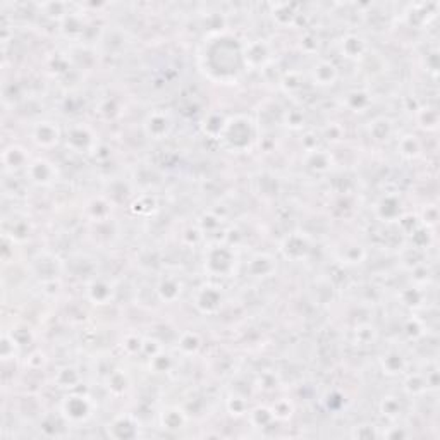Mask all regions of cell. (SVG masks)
I'll list each match as a JSON object with an SVG mask.
<instances>
[{
	"label": "cell",
	"mask_w": 440,
	"mask_h": 440,
	"mask_svg": "<svg viewBox=\"0 0 440 440\" xmlns=\"http://www.w3.org/2000/svg\"><path fill=\"white\" fill-rule=\"evenodd\" d=\"M294 4H275L272 6V18L274 22L280 28H287V26H294L298 21L299 14L296 13Z\"/></svg>",
	"instance_id": "e575fe53"
},
{
	"label": "cell",
	"mask_w": 440,
	"mask_h": 440,
	"mask_svg": "<svg viewBox=\"0 0 440 440\" xmlns=\"http://www.w3.org/2000/svg\"><path fill=\"white\" fill-rule=\"evenodd\" d=\"M315 241L305 231H293L286 234L279 242V253L284 260L293 261V263H301L306 261L313 253Z\"/></svg>",
	"instance_id": "ba28073f"
},
{
	"label": "cell",
	"mask_w": 440,
	"mask_h": 440,
	"mask_svg": "<svg viewBox=\"0 0 440 440\" xmlns=\"http://www.w3.org/2000/svg\"><path fill=\"white\" fill-rule=\"evenodd\" d=\"M143 344H145V337L138 332H128L126 336L123 337V343H121V348L126 352L128 356H136V355H143Z\"/></svg>",
	"instance_id": "f6af8a7d"
},
{
	"label": "cell",
	"mask_w": 440,
	"mask_h": 440,
	"mask_svg": "<svg viewBox=\"0 0 440 440\" xmlns=\"http://www.w3.org/2000/svg\"><path fill=\"white\" fill-rule=\"evenodd\" d=\"M351 334H352L351 343L358 348L370 346V344L377 343V339H378V330L375 325H371V324L355 325V329L351 330Z\"/></svg>",
	"instance_id": "d590c367"
},
{
	"label": "cell",
	"mask_w": 440,
	"mask_h": 440,
	"mask_svg": "<svg viewBox=\"0 0 440 440\" xmlns=\"http://www.w3.org/2000/svg\"><path fill=\"white\" fill-rule=\"evenodd\" d=\"M32 162V157L26 151V148L19 146V145H9L4 148L2 153V164H4V172L6 174H18V172H25L26 167Z\"/></svg>",
	"instance_id": "cb8c5ba5"
},
{
	"label": "cell",
	"mask_w": 440,
	"mask_h": 440,
	"mask_svg": "<svg viewBox=\"0 0 440 440\" xmlns=\"http://www.w3.org/2000/svg\"><path fill=\"white\" fill-rule=\"evenodd\" d=\"M226 409L229 411V415L236 416V418H239V416H245L248 415V401H246V397L242 396H238V394H234V396H229L226 401Z\"/></svg>",
	"instance_id": "c3c4849f"
},
{
	"label": "cell",
	"mask_w": 440,
	"mask_h": 440,
	"mask_svg": "<svg viewBox=\"0 0 440 440\" xmlns=\"http://www.w3.org/2000/svg\"><path fill=\"white\" fill-rule=\"evenodd\" d=\"M396 150L397 155L404 160H416L418 157H422L423 153V146L422 142L416 135L413 132H404V135L397 136V142H396Z\"/></svg>",
	"instance_id": "4dcf8cb0"
},
{
	"label": "cell",
	"mask_w": 440,
	"mask_h": 440,
	"mask_svg": "<svg viewBox=\"0 0 440 440\" xmlns=\"http://www.w3.org/2000/svg\"><path fill=\"white\" fill-rule=\"evenodd\" d=\"M189 416L181 406L169 404L158 413V427L165 432H181L188 427Z\"/></svg>",
	"instance_id": "44dd1931"
},
{
	"label": "cell",
	"mask_w": 440,
	"mask_h": 440,
	"mask_svg": "<svg viewBox=\"0 0 440 440\" xmlns=\"http://www.w3.org/2000/svg\"><path fill=\"white\" fill-rule=\"evenodd\" d=\"M200 71L219 85H234L245 71L242 41L227 32L207 35L198 52Z\"/></svg>",
	"instance_id": "6da1fadb"
},
{
	"label": "cell",
	"mask_w": 440,
	"mask_h": 440,
	"mask_svg": "<svg viewBox=\"0 0 440 440\" xmlns=\"http://www.w3.org/2000/svg\"><path fill=\"white\" fill-rule=\"evenodd\" d=\"M227 301L226 289L219 280L208 279L198 284L191 294V305L203 317H215L224 310Z\"/></svg>",
	"instance_id": "8992f818"
},
{
	"label": "cell",
	"mask_w": 440,
	"mask_h": 440,
	"mask_svg": "<svg viewBox=\"0 0 440 440\" xmlns=\"http://www.w3.org/2000/svg\"><path fill=\"white\" fill-rule=\"evenodd\" d=\"M60 26V33H62L64 36L67 38V40L71 41H78L79 38H83V35H85L86 32V21L85 18H83V14L79 13H69L66 18L62 19V21L59 22Z\"/></svg>",
	"instance_id": "1f68e13d"
},
{
	"label": "cell",
	"mask_w": 440,
	"mask_h": 440,
	"mask_svg": "<svg viewBox=\"0 0 440 440\" xmlns=\"http://www.w3.org/2000/svg\"><path fill=\"white\" fill-rule=\"evenodd\" d=\"M85 296L90 303L95 306H107L114 303L117 296L116 284L112 280L105 279L102 275H95L86 280Z\"/></svg>",
	"instance_id": "4fadbf2b"
},
{
	"label": "cell",
	"mask_w": 440,
	"mask_h": 440,
	"mask_svg": "<svg viewBox=\"0 0 440 440\" xmlns=\"http://www.w3.org/2000/svg\"><path fill=\"white\" fill-rule=\"evenodd\" d=\"M241 268V256L238 248L226 241H215L205 246L203 270L208 279L226 280L234 277Z\"/></svg>",
	"instance_id": "3957f363"
},
{
	"label": "cell",
	"mask_w": 440,
	"mask_h": 440,
	"mask_svg": "<svg viewBox=\"0 0 440 440\" xmlns=\"http://www.w3.org/2000/svg\"><path fill=\"white\" fill-rule=\"evenodd\" d=\"M303 165L312 174H329L334 169V157L325 148H315V150L305 151Z\"/></svg>",
	"instance_id": "d4e9b609"
},
{
	"label": "cell",
	"mask_w": 440,
	"mask_h": 440,
	"mask_svg": "<svg viewBox=\"0 0 440 440\" xmlns=\"http://www.w3.org/2000/svg\"><path fill=\"white\" fill-rule=\"evenodd\" d=\"M114 214V205L107 196H93L92 200H88V203L85 205V217L88 222H92L93 226H100V224H107L112 220Z\"/></svg>",
	"instance_id": "ffe728a7"
},
{
	"label": "cell",
	"mask_w": 440,
	"mask_h": 440,
	"mask_svg": "<svg viewBox=\"0 0 440 440\" xmlns=\"http://www.w3.org/2000/svg\"><path fill=\"white\" fill-rule=\"evenodd\" d=\"M32 272L41 282L59 280L64 272V263L50 252H38L32 258Z\"/></svg>",
	"instance_id": "5bb4252c"
},
{
	"label": "cell",
	"mask_w": 440,
	"mask_h": 440,
	"mask_svg": "<svg viewBox=\"0 0 440 440\" xmlns=\"http://www.w3.org/2000/svg\"><path fill=\"white\" fill-rule=\"evenodd\" d=\"M196 226H198V229L202 231L203 236H205V234H207V233H214V231L222 229V227H224V219L220 217V215L214 214V212H205L202 217L198 219Z\"/></svg>",
	"instance_id": "7dc6e473"
},
{
	"label": "cell",
	"mask_w": 440,
	"mask_h": 440,
	"mask_svg": "<svg viewBox=\"0 0 440 440\" xmlns=\"http://www.w3.org/2000/svg\"><path fill=\"white\" fill-rule=\"evenodd\" d=\"M373 215L375 219L384 224L403 222L406 207L401 193L387 191L382 196H378L377 202L373 203Z\"/></svg>",
	"instance_id": "8fae6325"
},
{
	"label": "cell",
	"mask_w": 440,
	"mask_h": 440,
	"mask_svg": "<svg viewBox=\"0 0 440 440\" xmlns=\"http://www.w3.org/2000/svg\"><path fill=\"white\" fill-rule=\"evenodd\" d=\"M22 346L18 343L16 337L9 332V330H4L2 334V344H0V355H2L4 362H14L21 355Z\"/></svg>",
	"instance_id": "ab89813d"
},
{
	"label": "cell",
	"mask_w": 440,
	"mask_h": 440,
	"mask_svg": "<svg viewBox=\"0 0 440 440\" xmlns=\"http://www.w3.org/2000/svg\"><path fill=\"white\" fill-rule=\"evenodd\" d=\"M378 427L373 425H362V427H356V432H352V437L358 439H371V437H380V432L377 430Z\"/></svg>",
	"instance_id": "11a10c76"
},
{
	"label": "cell",
	"mask_w": 440,
	"mask_h": 440,
	"mask_svg": "<svg viewBox=\"0 0 440 440\" xmlns=\"http://www.w3.org/2000/svg\"><path fill=\"white\" fill-rule=\"evenodd\" d=\"M132 380L129 373L123 368H114L112 371L105 377V389L112 397H124L131 392Z\"/></svg>",
	"instance_id": "484cf974"
},
{
	"label": "cell",
	"mask_w": 440,
	"mask_h": 440,
	"mask_svg": "<svg viewBox=\"0 0 440 440\" xmlns=\"http://www.w3.org/2000/svg\"><path fill=\"white\" fill-rule=\"evenodd\" d=\"M64 146L79 157H93L100 150V138L90 124L74 121L64 128Z\"/></svg>",
	"instance_id": "5b68a950"
},
{
	"label": "cell",
	"mask_w": 440,
	"mask_h": 440,
	"mask_svg": "<svg viewBox=\"0 0 440 440\" xmlns=\"http://www.w3.org/2000/svg\"><path fill=\"white\" fill-rule=\"evenodd\" d=\"M29 139L38 148L52 150L64 142V128L54 119L33 121L29 126Z\"/></svg>",
	"instance_id": "9c48e42d"
},
{
	"label": "cell",
	"mask_w": 440,
	"mask_h": 440,
	"mask_svg": "<svg viewBox=\"0 0 440 440\" xmlns=\"http://www.w3.org/2000/svg\"><path fill=\"white\" fill-rule=\"evenodd\" d=\"M142 129L145 138L153 143H162L170 138L176 129V116L169 107H155L148 110L142 121Z\"/></svg>",
	"instance_id": "52a82bcc"
},
{
	"label": "cell",
	"mask_w": 440,
	"mask_h": 440,
	"mask_svg": "<svg viewBox=\"0 0 440 440\" xmlns=\"http://www.w3.org/2000/svg\"><path fill=\"white\" fill-rule=\"evenodd\" d=\"M401 299H403V305L408 306L411 310H418L423 306L425 296L420 287H408L401 293Z\"/></svg>",
	"instance_id": "681fc988"
},
{
	"label": "cell",
	"mask_w": 440,
	"mask_h": 440,
	"mask_svg": "<svg viewBox=\"0 0 440 440\" xmlns=\"http://www.w3.org/2000/svg\"><path fill=\"white\" fill-rule=\"evenodd\" d=\"M339 67L332 60L325 59V57H318L313 62L312 69H310V81L317 88H330V86H334L339 81Z\"/></svg>",
	"instance_id": "d6986e66"
},
{
	"label": "cell",
	"mask_w": 440,
	"mask_h": 440,
	"mask_svg": "<svg viewBox=\"0 0 440 440\" xmlns=\"http://www.w3.org/2000/svg\"><path fill=\"white\" fill-rule=\"evenodd\" d=\"M344 135H346V131L339 123H330L322 132V139H327L330 143H339L344 138Z\"/></svg>",
	"instance_id": "db71d44e"
},
{
	"label": "cell",
	"mask_w": 440,
	"mask_h": 440,
	"mask_svg": "<svg viewBox=\"0 0 440 440\" xmlns=\"http://www.w3.org/2000/svg\"><path fill=\"white\" fill-rule=\"evenodd\" d=\"M282 124L293 131H301L306 124V114L301 107H291L282 110Z\"/></svg>",
	"instance_id": "ee69618b"
},
{
	"label": "cell",
	"mask_w": 440,
	"mask_h": 440,
	"mask_svg": "<svg viewBox=\"0 0 440 440\" xmlns=\"http://www.w3.org/2000/svg\"><path fill=\"white\" fill-rule=\"evenodd\" d=\"M368 135H370V138L375 143H387L396 135V124H394L390 117L378 116L371 119L370 124H368Z\"/></svg>",
	"instance_id": "f546056e"
},
{
	"label": "cell",
	"mask_w": 440,
	"mask_h": 440,
	"mask_svg": "<svg viewBox=\"0 0 440 440\" xmlns=\"http://www.w3.org/2000/svg\"><path fill=\"white\" fill-rule=\"evenodd\" d=\"M107 435L117 440L138 439L142 435V425L139 420L131 413H121L110 420L107 427Z\"/></svg>",
	"instance_id": "2e32d148"
},
{
	"label": "cell",
	"mask_w": 440,
	"mask_h": 440,
	"mask_svg": "<svg viewBox=\"0 0 440 440\" xmlns=\"http://www.w3.org/2000/svg\"><path fill=\"white\" fill-rule=\"evenodd\" d=\"M184 293V280L177 274H164L155 284V294L164 305H174Z\"/></svg>",
	"instance_id": "ac0fdd59"
},
{
	"label": "cell",
	"mask_w": 440,
	"mask_h": 440,
	"mask_svg": "<svg viewBox=\"0 0 440 440\" xmlns=\"http://www.w3.org/2000/svg\"><path fill=\"white\" fill-rule=\"evenodd\" d=\"M203 348V339L195 330H184L177 339V351L183 356H196Z\"/></svg>",
	"instance_id": "836d02e7"
},
{
	"label": "cell",
	"mask_w": 440,
	"mask_h": 440,
	"mask_svg": "<svg viewBox=\"0 0 440 440\" xmlns=\"http://www.w3.org/2000/svg\"><path fill=\"white\" fill-rule=\"evenodd\" d=\"M249 422L255 428H268L275 422V416L272 413L270 406H256L252 411H248Z\"/></svg>",
	"instance_id": "b9f144b4"
},
{
	"label": "cell",
	"mask_w": 440,
	"mask_h": 440,
	"mask_svg": "<svg viewBox=\"0 0 440 440\" xmlns=\"http://www.w3.org/2000/svg\"><path fill=\"white\" fill-rule=\"evenodd\" d=\"M270 408H272V413H274L275 420H280V422H286V420H289L294 413L293 401L286 399V397H282V399H277L275 403L270 406Z\"/></svg>",
	"instance_id": "f907efd6"
},
{
	"label": "cell",
	"mask_w": 440,
	"mask_h": 440,
	"mask_svg": "<svg viewBox=\"0 0 440 440\" xmlns=\"http://www.w3.org/2000/svg\"><path fill=\"white\" fill-rule=\"evenodd\" d=\"M279 375L275 371H263L256 378V387L260 390H265V392H272V390H275L279 387Z\"/></svg>",
	"instance_id": "816d5d0a"
},
{
	"label": "cell",
	"mask_w": 440,
	"mask_h": 440,
	"mask_svg": "<svg viewBox=\"0 0 440 440\" xmlns=\"http://www.w3.org/2000/svg\"><path fill=\"white\" fill-rule=\"evenodd\" d=\"M416 121L423 129L427 131H435L439 126V112L432 107H423L420 105L418 110H416Z\"/></svg>",
	"instance_id": "bcb514c9"
},
{
	"label": "cell",
	"mask_w": 440,
	"mask_h": 440,
	"mask_svg": "<svg viewBox=\"0 0 440 440\" xmlns=\"http://www.w3.org/2000/svg\"><path fill=\"white\" fill-rule=\"evenodd\" d=\"M226 121H227L226 114H222L220 110H212V112L205 114L200 128H202L203 135L207 136V138L219 139L220 132H222L224 126H226Z\"/></svg>",
	"instance_id": "d6a6232c"
},
{
	"label": "cell",
	"mask_w": 440,
	"mask_h": 440,
	"mask_svg": "<svg viewBox=\"0 0 440 440\" xmlns=\"http://www.w3.org/2000/svg\"><path fill=\"white\" fill-rule=\"evenodd\" d=\"M148 368H150L151 373L155 375L170 373L174 368V358L169 352H165L164 349H162L160 352H157V355H153L151 358H148Z\"/></svg>",
	"instance_id": "60d3db41"
},
{
	"label": "cell",
	"mask_w": 440,
	"mask_h": 440,
	"mask_svg": "<svg viewBox=\"0 0 440 440\" xmlns=\"http://www.w3.org/2000/svg\"><path fill=\"white\" fill-rule=\"evenodd\" d=\"M162 349L164 348H162L160 341L151 339V337H145V344H143V355L148 356V358H151L153 355L160 352Z\"/></svg>",
	"instance_id": "9f6ffc18"
},
{
	"label": "cell",
	"mask_w": 440,
	"mask_h": 440,
	"mask_svg": "<svg viewBox=\"0 0 440 440\" xmlns=\"http://www.w3.org/2000/svg\"><path fill=\"white\" fill-rule=\"evenodd\" d=\"M83 382V373L74 365H64L55 371L54 384L57 389L64 390V392H71V390H78Z\"/></svg>",
	"instance_id": "f1b7e54d"
},
{
	"label": "cell",
	"mask_w": 440,
	"mask_h": 440,
	"mask_svg": "<svg viewBox=\"0 0 440 440\" xmlns=\"http://www.w3.org/2000/svg\"><path fill=\"white\" fill-rule=\"evenodd\" d=\"M336 258L341 263L352 267V265H359L366 260V249L359 242L344 241L336 248Z\"/></svg>",
	"instance_id": "83f0119b"
},
{
	"label": "cell",
	"mask_w": 440,
	"mask_h": 440,
	"mask_svg": "<svg viewBox=\"0 0 440 440\" xmlns=\"http://www.w3.org/2000/svg\"><path fill=\"white\" fill-rule=\"evenodd\" d=\"M303 85H305V78H303L301 71H286L279 79V86L286 95H296L301 92Z\"/></svg>",
	"instance_id": "f35d334b"
},
{
	"label": "cell",
	"mask_w": 440,
	"mask_h": 440,
	"mask_svg": "<svg viewBox=\"0 0 440 440\" xmlns=\"http://www.w3.org/2000/svg\"><path fill=\"white\" fill-rule=\"evenodd\" d=\"M260 139V128L248 114H236L227 117L226 126L219 136V145L229 153H249Z\"/></svg>",
	"instance_id": "7a4b0ae2"
},
{
	"label": "cell",
	"mask_w": 440,
	"mask_h": 440,
	"mask_svg": "<svg viewBox=\"0 0 440 440\" xmlns=\"http://www.w3.org/2000/svg\"><path fill=\"white\" fill-rule=\"evenodd\" d=\"M25 177L26 183L36 186V188H50L59 181V167L48 158H32L25 170Z\"/></svg>",
	"instance_id": "7c38bea8"
},
{
	"label": "cell",
	"mask_w": 440,
	"mask_h": 440,
	"mask_svg": "<svg viewBox=\"0 0 440 440\" xmlns=\"http://www.w3.org/2000/svg\"><path fill=\"white\" fill-rule=\"evenodd\" d=\"M378 411H380L382 416H385L390 422H396L403 416L404 411V404L403 399L399 396H385L382 397L380 404H378Z\"/></svg>",
	"instance_id": "8d00e7d4"
},
{
	"label": "cell",
	"mask_w": 440,
	"mask_h": 440,
	"mask_svg": "<svg viewBox=\"0 0 440 440\" xmlns=\"http://www.w3.org/2000/svg\"><path fill=\"white\" fill-rule=\"evenodd\" d=\"M274 60V48L263 38L242 41V62L246 71L265 69Z\"/></svg>",
	"instance_id": "30bf717a"
},
{
	"label": "cell",
	"mask_w": 440,
	"mask_h": 440,
	"mask_svg": "<svg viewBox=\"0 0 440 440\" xmlns=\"http://www.w3.org/2000/svg\"><path fill=\"white\" fill-rule=\"evenodd\" d=\"M403 332L406 334V336H408V339H418V337H422L425 334L423 322L418 320V318L413 315V317H409L408 320H406Z\"/></svg>",
	"instance_id": "f5cc1de1"
},
{
	"label": "cell",
	"mask_w": 440,
	"mask_h": 440,
	"mask_svg": "<svg viewBox=\"0 0 440 440\" xmlns=\"http://www.w3.org/2000/svg\"><path fill=\"white\" fill-rule=\"evenodd\" d=\"M404 377V392L408 394V396H423V394H427L428 390V384H427V377L422 373H409V371H406V373L403 375Z\"/></svg>",
	"instance_id": "74e56055"
},
{
	"label": "cell",
	"mask_w": 440,
	"mask_h": 440,
	"mask_svg": "<svg viewBox=\"0 0 440 440\" xmlns=\"http://www.w3.org/2000/svg\"><path fill=\"white\" fill-rule=\"evenodd\" d=\"M279 260L267 252H258L248 258L245 265L246 277L253 280H265L277 274Z\"/></svg>",
	"instance_id": "9a60e30c"
},
{
	"label": "cell",
	"mask_w": 440,
	"mask_h": 440,
	"mask_svg": "<svg viewBox=\"0 0 440 440\" xmlns=\"http://www.w3.org/2000/svg\"><path fill=\"white\" fill-rule=\"evenodd\" d=\"M344 105L352 114H365L373 105V95L366 88H352L344 95Z\"/></svg>",
	"instance_id": "4316f807"
},
{
	"label": "cell",
	"mask_w": 440,
	"mask_h": 440,
	"mask_svg": "<svg viewBox=\"0 0 440 440\" xmlns=\"http://www.w3.org/2000/svg\"><path fill=\"white\" fill-rule=\"evenodd\" d=\"M378 365H380L382 373L387 377H403L408 371L409 362L404 352L399 349H387L384 355L378 358Z\"/></svg>",
	"instance_id": "603a6c76"
},
{
	"label": "cell",
	"mask_w": 440,
	"mask_h": 440,
	"mask_svg": "<svg viewBox=\"0 0 440 440\" xmlns=\"http://www.w3.org/2000/svg\"><path fill=\"white\" fill-rule=\"evenodd\" d=\"M33 226L28 217L13 214V217H4V239L11 245H25L32 239Z\"/></svg>",
	"instance_id": "e0dca14e"
},
{
	"label": "cell",
	"mask_w": 440,
	"mask_h": 440,
	"mask_svg": "<svg viewBox=\"0 0 440 440\" xmlns=\"http://www.w3.org/2000/svg\"><path fill=\"white\" fill-rule=\"evenodd\" d=\"M131 212L136 215H151L158 210V202L153 195H139L132 200Z\"/></svg>",
	"instance_id": "7bdbcfd3"
},
{
	"label": "cell",
	"mask_w": 440,
	"mask_h": 440,
	"mask_svg": "<svg viewBox=\"0 0 440 440\" xmlns=\"http://www.w3.org/2000/svg\"><path fill=\"white\" fill-rule=\"evenodd\" d=\"M97 401L90 394L71 390L62 396L59 403V415L69 427H81L92 422L97 415Z\"/></svg>",
	"instance_id": "277c9868"
},
{
	"label": "cell",
	"mask_w": 440,
	"mask_h": 440,
	"mask_svg": "<svg viewBox=\"0 0 440 440\" xmlns=\"http://www.w3.org/2000/svg\"><path fill=\"white\" fill-rule=\"evenodd\" d=\"M339 50L344 59L356 60L358 62V60L366 59L370 55L368 54L370 52V45H368L366 38L358 35V33H346L343 36V40H341Z\"/></svg>",
	"instance_id": "7402d4cb"
}]
</instances>
